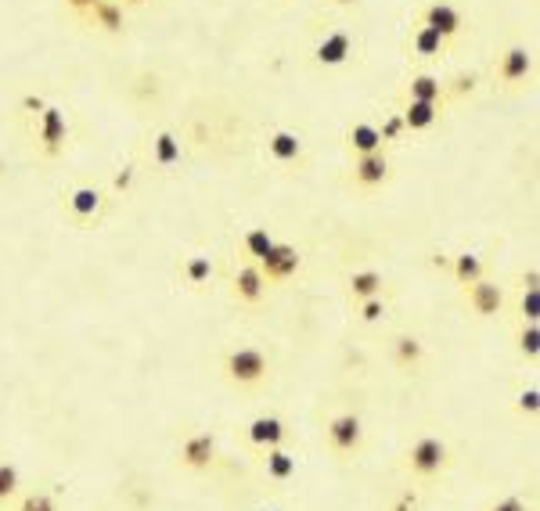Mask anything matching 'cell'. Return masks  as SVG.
<instances>
[{
	"label": "cell",
	"instance_id": "obj_1",
	"mask_svg": "<svg viewBox=\"0 0 540 511\" xmlns=\"http://www.w3.org/2000/svg\"><path fill=\"white\" fill-rule=\"evenodd\" d=\"M450 465H454V450L436 432H422L418 440L407 443L404 458H400V468L414 483H436L440 476H447Z\"/></svg>",
	"mask_w": 540,
	"mask_h": 511
},
{
	"label": "cell",
	"instance_id": "obj_2",
	"mask_svg": "<svg viewBox=\"0 0 540 511\" xmlns=\"http://www.w3.org/2000/svg\"><path fill=\"white\" fill-rule=\"evenodd\" d=\"M220 375L234 389H260L274 378V360L260 346H231L220 357Z\"/></svg>",
	"mask_w": 540,
	"mask_h": 511
},
{
	"label": "cell",
	"instance_id": "obj_3",
	"mask_svg": "<svg viewBox=\"0 0 540 511\" xmlns=\"http://www.w3.org/2000/svg\"><path fill=\"white\" fill-rule=\"evenodd\" d=\"M364 440H368V429H364V418L357 411H339L324 422V447L332 450L339 461L360 458Z\"/></svg>",
	"mask_w": 540,
	"mask_h": 511
},
{
	"label": "cell",
	"instance_id": "obj_4",
	"mask_svg": "<svg viewBox=\"0 0 540 511\" xmlns=\"http://www.w3.org/2000/svg\"><path fill=\"white\" fill-rule=\"evenodd\" d=\"M494 80L501 83L504 90H522L530 87L533 80V51L526 44H508L501 54H497L494 65Z\"/></svg>",
	"mask_w": 540,
	"mask_h": 511
},
{
	"label": "cell",
	"instance_id": "obj_5",
	"mask_svg": "<svg viewBox=\"0 0 540 511\" xmlns=\"http://www.w3.org/2000/svg\"><path fill=\"white\" fill-rule=\"evenodd\" d=\"M177 461L180 468H188V472H213L220 465V443H216L213 432H188L177 447Z\"/></svg>",
	"mask_w": 540,
	"mask_h": 511
},
{
	"label": "cell",
	"instance_id": "obj_6",
	"mask_svg": "<svg viewBox=\"0 0 540 511\" xmlns=\"http://www.w3.org/2000/svg\"><path fill=\"white\" fill-rule=\"evenodd\" d=\"M461 296H465L468 314L479 317V321H490V317H501L504 306H508V296H504V285L490 278H479L472 285H461Z\"/></svg>",
	"mask_w": 540,
	"mask_h": 511
},
{
	"label": "cell",
	"instance_id": "obj_7",
	"mask_svg": "<svg viewBox=\"0 0 540 511\" xmlns=\"http://www.w3.org/2000/svg\"><path fill=\"white\" fill-rule=\"evenodd\" d=\"M256 267H260V274L267 278V285H285V281L296 278L299 267H303V252L288 242H274L267 256L256 260Z\"/></svg>",
	"mask_w": 540,
	"mask_h": 511
},
{
	"label": "cell",
	"instance_id": "obj_8",
	"mask_svg": "<svg viewBox=\"0 0 540 511\" xmlns=\"http://www.w3.org/2000/svg\"><path fill=\"white\" fill-rule=\"evenodd\" d=\"M267 292H270V285L256 263L245 260L242 267L231 274V296H234V303L245 306V310H256V306L267 303Z\"/></svg>",
	"mask_w": 540,
	"mask_h": 511
},
{
	"label": "cell",
	"instance_id": "obj_9",
	"mask_svg": "<svg viewBox=\"0 0 540 511\" xmlns=\"http://www.w3.org/2000/svg\"><path fill=\"white\" fill-rule=\"evenodd\" d=\"M36 141H40V152L47 159H58L65 152V144H69V123H65V112L62 108H40V123H36Z\"/></svg>",
	"mask_w": 540,
	"mask_h": 511
},
{
	"label": "cell",
	"instance_id": "obj_10",
	"mask_svg": "<svg viewBox=\"0 0 540 511\" xmlns=\"http://www.w3.org/2000/svg\"><path fill=\"white\" fill-rule=\"evenodd\" d=\"M245 440L252 450H270V447H285L288 443V422L278 414H256L249 425H245Z\"/></svg>",
	"mask_w": 540,
	"mask_h": 511
},
{
	"label": "cell",
	"instance_id": "obj_11",
	"mask_svg": "<svg viewBox=\"0 0 540 511\" xmlns=\"http://www.w3.org/2000/svg\"><path fill=\"white\" fill-rule=\"evenodd\" d=\"M418 22H422V26H429V29H436L447 44H454V40L461 36V29H465V18H461V11L454 8V4H447V0H432V4H425Z\"/></svg>",
	"mask_w": 540,
	"mask_h": 511
},
{
	"label": "cell",
	"instance_id": "obj_12",
	"mask_svg": "<svg viewBox=\"0 0 540 511\" xmlns=\"http://www.w3.org/2000/svg\"><path fill=\"white\" fill-rule=\"evenodd\" d=\"M353 54V36L350 29H332V33H324L314 47V62L321 69H339V65L350 62Z\"/></svg>",
	"mask_w": 540,
	"mask_h": 511
},
{
	"label": "cell",
	"instance_id": "obj_13",
	"mask_svg": "<svg viewBox=\"0 0 540 511\" xmlns=\"http://www.w3.org/2000/svg\"><path fill=\"white\" fill-rule=\"evenodd\" d=\"M389 155L371 152V155H353V184L360 191H375L389 180Z\"/></svg>",
	"mask_w": 540,
	"mask_h": 511
},
{
	"label": "cell",
	"instance_id": "obj_14",
	"mask_svg": "<svg viewBox=\"0 0 540 511\" xmlns=\"http://www.w3.org/2000/svg\"><path fill=\"white\" fill-rule=\"evenodd\" d=\"M260 468L270 483H292L299 472V458L288 447H270L260 450Z\"/></svg>",
	"mask_w": 540,
	"mask_h": 511
},
{
	"label": "cell",
	"instance_id": "obj_15",
	"mask_svg": "<svg viewBox=\"0 0 540 511\" xmlns=\"http://www.w3.org/2000/svg\"><path fill=\"white\" fill-rule=\"evenodd\" d=\"M386 292V274L375 267H360V270H350V278H346V296L350 303H364L371 296H382Z\"/></svg>",
	"mask_w": 540,
	"mask_h": 511
},
{
	"label": "cell",
	"instance_id": "obj_16",
	"mask_svg": "<svg viewBox=\"0 0 540 511\" xmlns=\"http://www.w3.org/2000/svg\"><path fill=\"white\" fill-rule=\"evenodd\" d=\"M389 357L400 371H418L425 364V342L418 335H393L389 342Z\"/></svg>",
	"mask_w": 540,
	"mask_h": 511
},
{
	"label": "cell",
	"instance_id": "obj_17",
	"mask_svg": "<svg viewBox=\"0 0 540 511\" xmlns=\"http://www.w3.org/2000/svg\"><path fill=\"white\" fill-rule=\"evenodd\" d=\"M101 191L98 188H72L69 191V198H65V206H69V216L76 220V224H90V220H98V213H101Z\"/></svg>",
	"mask_w": 540,
	"mask_h": 511
},
{
	"label": "cell",
	"instance_id": "obj_18",
	"mask_svg": "<svg viewBox=\"0 0 540 511\" xmlns=\"http://www.w3.org/2000/svg\"><path fill=\"white\" fill-rule=\"evenodd\" d=\"M267 155L278 166H296L299 159H303V137L292 134V130H274V134L267 137Z\"/></svg>",
	"mask_w": 540,
	"mask_h": 511
},
{
	"label": "cell",
	"instance_id": "obj_19",
	"mask_svg": "<svg viewBox=\"0 0 540 511\" xmlns=\"http://www.w3.org/2000/svg\"><path fill=\"white\" fill-rule=\"evenodd\" d=\"M440 116H443V105H432V101H407L404 112H400L404 130H411V134L432 130V126L440 123Z\"/></svg>",
	"mask_w": 540,
	"mask_h": 511
},
{
	"label": "cell",
	"instance_id": "obj_20",
	"mask_svg": "<svg viewBox=\"0 0 540 511\" xmlns=\"http://www.w3.org/2000/svg\"><path fill=\"white\" fill-rule=\"evenodd\" d=\"M346 148H350V155H371V152H386V141H382L375 123L360 119V123H353L346 130Z\"/></svg>",
	"mask_w": 540,
	"mask_h": 511
},
{
	"label": "cell",
	"instance_id": "obj_21",
	"mask_svg": "<svg viewBox=\"0 0 540 511\" xmlns=\"http://www.w3.org/2000/svg\"><path fill=\"white\" fill-rule=\"evenodd\" d=\"M87 22L94 29H101V33H123L126 29V8L119 4V0H98L94 4V11L87 15Z\"/></svg>",
	"mask_w": 540,
	"mask_h": 511
},
{
	"label": "cell",
	"instance_id": "obj_22",
	"mask_svg": "<svg viewBox=\"0 0 540 511\" xmlns=\"http://www.w3.org/2000/svg\"><path fill=\"white\" fill-rule=\"evenodd\" d=\"M447 98V83L440 76H432V72H418L407 80V101H432V105H443Z\"/></svg>",
	"mask_w": 540,
	"mask_h": 511
},
{
	"label": "cell",
	"instance_id": "obj_23",
	"mask_svg": "<svg viewBox=\"0 0 540 511\" xmlns=\"http://www.w3.org/2000/svg\"><path fill=\"white\" fill-rule=\"evenodd\" d=\"M407 47H411V54L414 58H422V62H429V58H440L443 51H447V40H443L436 29H429V26H418L411 29V40H407Z\"/></svg>",
	"mask_w": 540,
	"mask_h": 511
},
{
	"label": "cell",
	"instance_id": "obj_24",
	"mask_svg": "<svg viewBox=\"0 0 540 511\" xmlns=\"http://www.w3.org/2000/svg\"><path fill=\"white\" fill-rule=\"evenodd\" d=\"M447 270L458 285H472V281L486 278V260L479 252H458V256H450L447 260Z\"/></svg>",
	"mask_w": 540,
	"mask_h": 511
},
{
	"label": "cell",
	"instance_id": "obj_25",
	"mask_svg": "<svg viewBox=\"0 0 540 511\" xmlns=\"http://www.w3.org/2000/svg\"><path fill=\"white\" fill-rule=\"evenodd\" d=\"M180 278H184V285L188 288H206L209 281H213V260H209L206 252H191V256H184L180 260Z\"/></svg>",
	"mask_w": 540,
	"mask_h": 511
},
{
	"label": "cell",
	"instance_id": "obj_26",
	"mask_svg": "<svg viewBox=\"0 0 540 511\" xmlns=\"http://www.w3.org/2000/svg\"><path fill=\"white\" fill-rule=\"evenodd\" d=\"M278 242L274 234L267 231V227H249V231L242 234V252H245V260L249 263H256V260H263L270 252V245Z\"/></svg>",
	"mask_w": 540,
	"mask_h": 511
},
{
	"label": "cell",
	"instance_id": "obj_27",
	"mask_svg": "<svg viewBox=\"0 0 540 511\" xmlns=\"http://www.w3.org/2000/svg\"><path fill=\"white\" fill-rule=\"evenodd\" d=\"M152 159H155V166H162V170H170V166L180 162V141L170 134V130H162V134L152 141Z\"/></svg>",
	"mask_w": 540,
	"mask_h": 511
},
{
	"label": "cell",
	"instance_id": "obj_28",
	"mask_svg": "<svg viewBox=\"0 0 540 511\" xmlns=\"http://www.w3.org/2000/svg\"><path fill=\"white\" fill-rule=\"evenodd\" d=\"M515 350H519L522 360L537 364V357H540V324H519V332H515Z\"/></svg>",
	"mask_w": 540,
	"mask_h": 511
},
{
	"label": "cell",
	"instance_id": "obj_29",
	"mask_svg": "<svg viewBox=\"0 0 540 511\" xmlns=\"http://www.w3.org/2000/svg\"><path fill=\"white\" fill-rule=\"evenodd\" d=\"M11 504H15V511H62L47 490H22Z\"/></svg>",
	"mask_w": 540,
	"mask_h": 511
},
{
	"label": "cell",
	"instance_id": "obj_30",
	"mask_svg": "<svg viewBox=\"0 0 540 511\" xmlns=\"http://www.w3.org/2000/svg\"><path fill=\"white\" fill-rule=\"evenodd\" d=\"M18 494H22V472L11 461H0V508L15 501Z\"/></svg>",
	"mask_w": 540,
	"mask_h": 511
},
{
	"label": "cell",
	"instance_id": "obj_31",
	"mask_svg": "<svg viewBox=\"0 0 540 511\" xmlns=\"http://www.w3.org/2000/svg\"><path fill=\"white\" fill-rule=\"evenodd\" d=\"M515 411L526 418V422H537L540 418V389L537 386H522L515 396Z\"/></svg>",
	"mask_w": 540,
	"mask_h": 511
},
{
	"label": "cell",
	"instance_id": "obj_32",
	"mask_svg": "<svg viewBox=\"0 0 540 511\" xmlns=\"http://www.w3.org/2000/svg\"><path fill=\"white\" fill-rule=\"evenodd\" d=\"M537 317H540V288H522L519 324H537Z\"/></svg>",
	"mask_w": 540,
	"mask_h": 511
},
{
	"label": "cell",
	"instance_id": "obj_33",
	"mask_svg": "<svg viewBox=\"0 0 540 511\" xmlns=\"http://www.w3.org/2000/svg\"><path fill=\"white\" fill-rule=\"evenodd\" d=\"M386 296H371L364 299V303H357V321L360 324H378L382 317H386Z\"/></svg>",
	"mask_w": 540,
	"mask_h": 511
},
{
	"label": "cell",
	"instance_id": "obj_34",
	"mask_svg": "<svg viewBox=\"0 0 540 511\" xmlns=\"http://www.w3.org/2000/svg\"><path fill=\"white\" fill-rule=\"evenodd\" d=\"M486 511H533V508L522 501L519 494H504V497H497V501L486 504Z\"/></svg>",
	"mask_w": 540,
	"mask_h": 511
},
{
	"label": "cell",
	"instance_id": "obj_35",
	"mask_svg": "<svg viewBox=\"0 0 540 511\" xmlns=\"http://www.w3.org/2000/svg\"><path fill=\"white\" fill-rule=\"evenodd\" d=\"M476 83H479L476 72H461L458 80H454V83H450V87H447V94H465V90H468V94H472V90H476Z\"/></svg>",
	"mask_w": 540,
	"mask_h": 511
},
{
	"label": "cell",
	"instance_id": "obj_36",
	"mask_svg": "<svg viewBox=\"0 0 540 511\" xmlns=\"http://www.w3.org/2000/svg\"><path fill=\"white\" fill-rule=\"evenodd\" d=\"M378 134H382V141H386V144L396 141V137L404 134V119H400V116H389L386 123L378 126Z\"/></svg>",
	"mask_w": 540,
	"mask_h": 511
},
{
	"label": "cell",
	"instance_id": "obj_37",
	"mask_svg": "<svg viewBox=\"0 0 540 511\" xmlns=\"http://www.w3.org/2000/svg\"><path fill=\"white\" fill-rule=\"evenodd\" d=\"M94 4H98V0H65V8L76 11L80 18H87L90 11H94Z\"/></svg>",
	"mask_w": 540,
	"mask_h": 511
},
{
	"label": "cell",
	"instance_id": "obj_38",
	"mask_svg": "<svg viewBox=\"0 0 540 511\" xmlns=\"http://www.w3.org/2000/svg\"><path fill=\"white\" fill-rule=\"evenodd\" d=\"M123 8H144V4H152V0H119Z\"/></svg>",
	"mask_w": 540,
	"mask_h": 511
},
{
	"label": "cell",
	"instance_id": "obj_39",
	"mask_svg": "<svg viewBox=\"0 0 540 511\" xmlns=\"http://www.w3.org/2000/svg\"><path fill=\"white\" fill-rule=\"evenodd\" d=\"M339 4H350V0H339Z\"/></svg>",
	"mask_w": 540,
	"mask_h": 511
}]
</instances>
